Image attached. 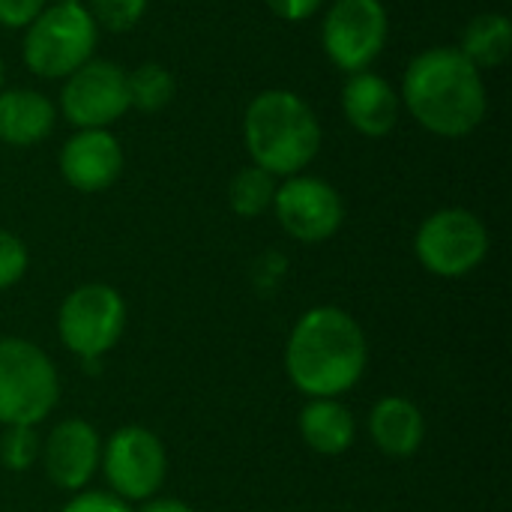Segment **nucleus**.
<instances>
[{
	"label": "nucleus",
	"instance_id": "nucleus-1",
	"mask_svg": "<svg viewBox=\"0 0 512 512\" xmlns=\"http://www.w3.org/2000/svg\"><path fill=\"white\" fill-rule=\"evenodd\" d=\"M369 366L360 321L339 306H315L297 318L285 342V375L306 399H342Z\"/></svg>",
	"mask_w": 512,
	"mask_h": 512
},
{
	"label": "nucleus",
	"instance_id": "nucleus-2",
	"mask_svg": "<svg viewBox=\"0 0 512 512\" xmlns=\"http://www.w3.org/2000/svg\"><path fill=\"white\" fill-rule=\"evenodd\" d=\"M399 99L426 132L441 138L471 135L489 111L483 72L453 45L420 51L402 75Z\"/></svg>",
	"mask_w": 512,
	"mask_h": 512
},
{
	"label": "nucleus",
	"instance_id": "nucleus-3",
	"mask_svg": "<svg viewBox=\"0 0 512 512\" xmlns=\"http://www.w3.org/2000/svg\"><path fill=\"white\" fill-rule=\"evenodd\" d=\"M321 123L294 90H264L243 114V141L252 165L273 177L303 174L321 150Z\"/></svg>",
	"mask_w": 512,
	"mask_h": 512
},
{
	"label": "nucleus",
	"instance_id": "nucleus-4",
	"mask_svg": "<svg viewBox=\"0 0 512 512\" xmlns=\"http://www.w3.org/2000/svg\"><path fill=\"white\" fill-rule=\"evenodd\" d=\"M99 27L84 3H51L27 27L21 42L24 66L39 78H69L93 60Z\"/></svg>",
	"mask_w": 512,
	"mask_h": 512
},
{
	"label": "nucleus",
	"instance_id": "nucleus-5",
	"mask_svg": "<svg viewBox=\"0 0 512 512\" xmlns=\"http://www.w3.org/2000/svg\"><path fill=\"white\" fill-rule=\"evenodd\" d=\"M60 402V375L30 339L0 336V426H39Z\"/></svg>",
	"mask_w": 512,
	"mask_h": 512
},
{
	"label": "nucleus",
	"instance_id": "nucleus-6",
	"mask_svg": "<svg viewBox=\"0 0 512 512\" xmlns=\"http://www.w3.org/2000/svg\"><path fill=\"white\" fill-rule=\"evenodd\" d=\"M126 321L129 312L123 294L105 282H87L63 297L57 309V336L72 357L96 372L99 360L123 339Z\"/></svg>",
	"mask_w": 512,
	"mask_h": 512
},
{
	"label": "nucleus",
	"instance_id": "nucleus-7",
	"mask_svg": "<svg viewBox=\"0 0 512 512\" xmlns=\"http://www.w3.org/2000/svg\"><path fill=\"white\" fill-rule=\"evenodd\" d=\"M486 222L465 207H444L423 219L414 237V255L438 279H462L489 255Z\"/></svg>",
	"mask_w": 512,
	"mask_h": 512
},
{
	"label": "nucleus",
	"instance_id": "nucleus-8",
	"mask_svg": "<svg viewBox=\"0 0 512 512\" xmlns=\"http://www.w3.org/2000/svg\"><path fill=\"white\" fill-rule=\"evenodd\" d=\"M99 471L108 492L126 504L150 501L159 495L168 477V453L156 432L144 426H120L102 441Z\"/></svg>",
	"mask_w": 512,
	"mask_h": 512
},
{
	"label": "nucleus",
	"instance_id": "nucleus-9",
	"mask_svg": "<svg viewBox=\"0 0 512 512\" xmlns=\"http://www.w3.org/2000/svg\"><path fill=\"white\" fill-rule=\"evenodd\" d=\"M390 18L381 0H333L321 21V45L327 60L354 75L369 69L384 51Z\"/></svg>",
	"mask_w": 512,
	"mask_h": 512
},
{
	"label": "nucleus",
	"instance_id": "nucleus-10",
	"mask_svg": "<svg viewBox=\"0 0 512 512\" xmlns=\"http://www.w3.org/2000/svg\"><path fill=\"white\" fill-rule=\"evenodd\" d=\"M126 69L114 60H87L60 90V114L75 129H108L129 111Z\"/></svg>",
	"mask_w": 512,
	"mask_h": 512
},
{
	"label": "nucleus",
	"instance_id": "nucleus-11",
	"mask_svg": "<svg viewBox=\"0 0 512 512\" xmlns=\"http://www.w3.org/2000/svg\"><path fill=\"white\" fill-rule=\"evenodd\" d=\"M273 210L282 231L297 243H324L336 237L345 222V201L336 186L312 174L285 177V183L276 186Z\"/></svg>",
	"mask_w": 512,
	"mask_h": 512
},
{
	"label": "nucleus",
	"instance_id": "nucleus-12",
	"mask_svg": "<svg viewBox=\"0 0 512 512\" xmlns=\"http://www.w3.org/2000/svg\"><path fill=\"white\" fill-rule=\"evenodd\" d=\"M39 459L48 483L60 492L75 495L87 489L90 480L99 474L102 435L84 417H66L48 432V438H42Z\"/></svg>",
	"mask_w": 512,
	"mask_h": 512
},
{
	"label": "nucleus",
	"instance_id": "nucleus-13",
	"mask_svg": "<svg viewBox=\"0 0 512 512\" xmlns=\"http://www.w3.org/2000/svg\"><path fill=\"white\" fill-rule=\"evenodd\" d=\"M123 162V147L108 129H78L60 150L63 180L84 195L111 189L123 174Z\"/></svg>",
	"mask_w": 512,
	"mask_h": 512
},
{
	"label": "nucleus",
	"instance_id": "nucleus-14",
	"mask_svg": "<svg viewBox=\"0 0 512 512\" xmlns=\"http://www.w3.org/2000/svg\"><path fill=\"white\" fill-rule=\"evenodd\" d=\"M342 111L345 120L366 138H384L396 129L402 99L399 90L378 72L363 69L348 75L342 87Z\"/></svg>",
	"mask_w": 512,
	"mask_h": 512
},
{
	"label": "nucleus",
	"instance_id": "nucleus-15",
	"mask_svg": "<svg viewBox=\"0 0 512 512\" xmlns=\"http://www.w3.org/2000/svg\"><path fill=\"white\" fill-rule=\"evenodd\" d=\"M369 438L390 459H411L426 441V417L408 396H384L369 411Z\"/></svg>",
	"mask_w": 512,
	"mask_h": 512
},
{
	"label": "nucleus",
	"instance_id": "nucleus-16",
	"mask_svg": "<svg viewBox=\"0 0 512 512\" xmlns=\"http://www.w3.org/2000/svg\"><path fill=\"white\" fill-rule=\"evenodd\" d=\"M57 123V105L30 87L0 90V141L9 147L42 144Z\"/></svg>",
	"mask_w": 512,
	"mask_h": 512
},
{
	"label": "nucleus",
	"instance_id": "nucleus-17",
	"mask_svg": "<svg viewBox=\"0 0 512 512\" xmlns=\"http://www.w3.org/2000/svg\"><path fill=\"white\" fill-rule=\"evenodd\" d=\"M297 426L303 444L318 456H342L357 441V420L342 399H306Z\"/></svg>",
	"mask_w": 512,
	"mask_h": 512
},
{
	"label": "nucleus",
	"instance_id": "nucleus-18",
	"mask_svg": "<svg viewBox=\"0 0 512 512\" xmlns=\"http://www.w3.org/2000/svg\"><path fill=\"white\" fill-rule=\"evenodd\" d=\"M480 72L498 69L507 63L512 51V24L504 12H480L462 30L456 45Z\"/></svg>",
	"mask_w": 512,
	"mask_h": 512
},
{
	"label": "nucleus",
	"instance_id": "nucleus-19",
	"mask_svg": "<svg viewBox=\"0 0 512 512\" xmlns=\"http://www.w3.org/2000/svg\"><path fill=\"white\" fill-rule=\"evenodd\" d=\"M276 177L267 174L258 165H246L234 174L231 186H228V204L237 216L243 219H258L273 207L276 198Z\"/></svg>",
	"mask_w": 512,
	"mask_h": 512
},
{
	"label": "nucleus",
	"instance_id": "nucleus-20",
	"mask_svg": "<svg viewBox=\"0 0 512 512\" xmlns=\"http://www.w3.org/2000/svg\"><path fill=\"white\" fill-rule=\"evenodd\" d=\"M129 87V105L138 111H159L174 99V75L162 63H141L132 72H126Z\"/></svg>",
	"mask_w": 512,
	"mask_h": 512
},
{
	"label": "nucleus",
	"instance_id": "nucleus-21",
	"mask_svg": "<svg viewBox=\"0 0 512 512\" xmlns=\"http://www.w3.org/2000/svg\"><path fill=\"white\" fill-rule=\"evenodd\" d=\"M42 438L36 426H6L0 435V465L12 474H24L36 465Z\"/></svg>",
	"mask_w": 512,
	"mask_h": 512
},
{
	"label": "nucleus",
	"instance_id": "nucleus-22",
	"mask_svg": "<svg viewBox=\"0 0 512 512\" xmlns=\"http://www.w3.org/2000/svg\"><path fill=\"white\" fill-rule=\"evenodd\" d=\"M87 12L93 15L96 27L123 33V30H132L144 18L147 0H87Z\"/></svg>",
	"mask_w": 512,
	"mask_h": 512
},
{
	"label": "nucleus",
	"instance_id": "nucleus-23",
	"mask_svg": "<svg viewBox=\"0 0 512 512\" xmlns=\"http://www.w3.org/2000/svg\"><path fill=\"white\" fill-rule=\"evenodd\" d=\"M30 267V252L24 240L6 228H0V291L18 285Z\"/></svg>",
	"mask_w": 512,
	"mask_h": 512
},
{
	"label": "nucleus",
	"instance_id": "nucleus-24",
	"mask_svg": "<svg viewBox=\"0 0 512 512\" xmlns=\"http://www.w3.org/2000/svg\"><path fill=\"white\" fill-rule=\"evenodd\" d=\"M60 512H132L126 501H120L111 492H93V489H81L75 492Z\"/></svg>",
	"mask_w": 512,
	"mask_h": 512
},
{
	"label": "nucleus",
	"instance_id": "nucleus-25",
	"mask_svg": "<svg viewBox=\"0 0 512 512\" xmlns=\"http://www.w3.org/2000/svg\"><path fill=\"white\" fill-rule=\"evenodd\" d=\"M42 9L45 0H0V27L24 30Z\"/></svg>",
	"mask_w": 512,
	"mask_h": 512
},
{
	"label": "nucleus",
	"instance_id": "nucleus-26",
	"mask_svg": "<svg viewBox=\"0 0 512 512\" xmlns=\"http://www.w3.org/2000/svg\"><path fill=\"white\" fill-rule=\"evenodd\" d=\"M264 3L282 21H306L321 9L324 0H264Z\"/></svg>",
	"mask_w": 512,
	"mask_h": 512
},
{
	"label": "nucleus",
	"instance_id": "nucleus-27",
	"mask_svg": "<svg viewBox=\"0 0 512 512\" xmlns=\"http://www.w3.org/2000/svg\"><path fill=\"white\" fill-rule=\"evenodd\" d=\"M132 512H195L186 501L180 498H150V501H141V507Z\"/></svg>",
	"mask_w": 512,
	"mask_h": 512
},
{
	"label": "nucleus",
	"instance_id": "nucleus-28",
	"mask_svg": "<svg viewBox=\"0 0 512 512\" xmlns=\"http://www.w3.org/2000/svg\"><path fill=\"white\" fill-rule=\"evenodd\" d=\"M3 81H6V66H3V57H0V90H3Z\"/></svg>",
	"mask_w": 512,
	"mask_h": 512
},
{
	"label": "nucleus",
	"instance_id": "nucleus-29",
	"mask_svg": "<svg viewBox=\"0 0 512 512\" xmlns=\"http://www.w3.org/2000/svg\"><path fill=\"white\" fill-rule=\"evenodd\" d=\"M54 3H81V0H54Z\"/></svg>",
	"mask_w": 512,
	"mask_h": 512
}]
</instances>
